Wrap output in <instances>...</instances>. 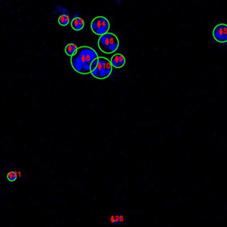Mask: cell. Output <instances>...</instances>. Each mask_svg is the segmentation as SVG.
Listing matches in <instances>:
<instances>
[{"label": "cell", "mask_w": 227, "mask_h": 227, "mask_svg": "<svg viewBox=\"0 0 227 227\" xmlns=\"http://www.w3.org/2000/svg\"><path fill=\"white\" fill-rule=\"evenodd\" d=\"M99 57L96 51L92 47L84 45L78 47L77 53L71 57V65L73 69L81 74H90L92 63Z\"/></svg>", "instance_id": "cell-1"}, {"label": "cell", "mask_w": 227, "mask_h": 227, "mask_svg": "<svg viewBox=\"0 0 227 227\" xmlns=\"http://www.w3.org/2000/svg\"><path fill=\"white\" fill-rule=\"evenodd\" d=\"M69 21H70V18H69V16H68L67 15H62V16H60L59 18H58V23H59V25H60V26H67L68 23H69Z\"/></svg>", "instance_id": "cell-10"}, {"label": "cell", "mask_w": 227, "mask_h": 227, "mask_svg": "<svg viewBox=\"0 0 227 227\" xmlns=\"http://www.w3.org/2000/svg\"><path fill=\"white\" fill-rule=\"evenodd\" d=\"M111 65L116 68H121L126 64V57L122 54H115L110 60Z\"/></svg>", "instance_id": "cell-6"}, {"label": "cell", "mask_w": 227, "mask_h": 227, "mask_svg": "<svg viewBox=\"0 0 227 227\" xmlns=\"http://www.w3.org/2000/svg\"><path fill=\"white\" fill-rule=\"evenodd\" d=\"M77 49H78L77 45H75L74 44H68L67 46H65V54H67V55H69V56H71V57H72V56L74 55V54L77 53Z\"/></svg>", "instance_id": "cell-8"}, {"label": "cell", "mask_w": 227, "mask_h": 227, "mask_svg": "<svg viewBox=\"0 0 227 227\" xmlns=\"http://www.w3.org/2000/svg\"><path fill=\"white\" fill-rule=\"evenodd\" d=\"M71 26L74 31H81L84 26V22L81 17H74L71 22Z\"/></svg>", "instance_id": "cell-7"}, {"label": "cell", "mask_w": 227, "mask_h": 227, "mask_svg": "<svg viewBox=\"0 0 227 227\" xmlns=\"http://www.w3.org/2000/svg\"><path fill=\"white\" fill-rule=\"evenodd\" d=\"M111 223L116 224V225H120V224H123L125 223V220H124V217H123L122 215L118 214V215H114L111 217Z\"/></svg>", "instance_id": "cell-9"}, {"label": "cell", "mask_w": 227, "mask_h": 227, "mask_svg": "<svg viewBox=\"0 0 227 227\" xmlns=\"http://www.w3.org/2000/svg\"><path fill=\"white\" fill-rule=\"evenodd\" d=\"M99 49L105 54L115 53L119 47L118 37L113 33H106L99 37L98 39Z\"/></svg>", "instance_id": "cell-3"}, {"label": "cell", "mask_w": 227, "mask_h": 227, "mask_svg": "<svg viewBox=\"0 0 227 227\" xmlns=\"http://www.w3.org/2000/svg\"><path fill=\"white\" fill-rule=\"evenodd\" d=\"M113 67L110 60L106 57H98L94 60L90 67V74L96 79H106L111 74Z\"/></svg>", "instance_id": "cell-2"}, {"label": "cell", "mask_w": 227, "mask_h": 227, "mask_svg": "<svg viewBox=\"0 0 227 227\" xmlns=\"http://www.w3.org/2000/svg\"><path fill=\"white\" fill-rule=\"evenodd\" d=\"M213 36L217 42L226 43L227 42V25L226 24L217 25L213 30Z\"/></svg>", "instance_id": "cell-5"}, {"label": "cell", "mask_w": 227, "mask_h": 227, "mask_svg": "<svg viewBox=\"0 0 227 227\" xmlns=\"http://www.w3.org/2000/svg\"><path fill=\"white\" fill-rule=\"evenodd\" d=\"M6 178H7L8 181L15 182L16 179H17V174H16V172H14V171L9 172V173L7 174V175H6Z\"/></svg>", "instance_id": "cell-11"}, {"label": "cell", "mask_w": 227, "mask_h": 227, "mask_svg": "<svg viewBox=\"0 0 227 227\" xmlns=\"http://www.w3.org/2000/svg\"><path fill=\"white\" fill-rule=\"evenodd\" d=\"M110 28L109 20L105 16H96L91 22V30L97 35H103L108 33Z\"/></svg>", "instance_id": "cell-4"}]
</instances>
